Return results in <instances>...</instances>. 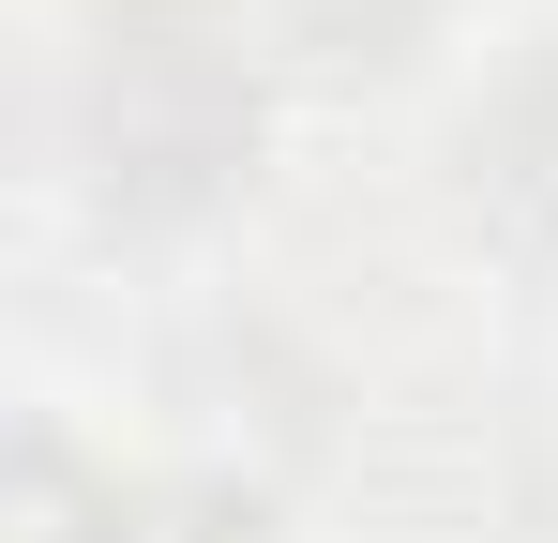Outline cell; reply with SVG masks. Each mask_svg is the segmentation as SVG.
<instances>
[{
	"label": "cell",
	"mask_w": 558,
	"mask_h": 543,
	"mask_svg": "<svg viewBox=\"0 0 558 543\" xmlns=\"http://www.w3.org/2000/svg\"><path fill=\"white\" fill-rule=\"evenodd\" d=\"M257 31H272V61L332 90H392L453 46V0H257Z\"/></svg>",
	"instance_id": "277c9868"
},
{
	"label": "cell",
	"mask_w": 558,
	"mask_h": 543,
	"mask_svg": "<svg viewBox=\"0 0 558 543\" xmlns=\"http://www.w3.org/2000/svg\"><path fill=\"white\" fill-rule=\"evenodd\" d=\"M46 152L106 242H196L272 167V31L242 0H92L46 61Z\"/></svg>",
	"instance_id": "6da1fadb"
},
{
	"label": "cell",
	"mask_w": 558,
	"mask_h": 543,
	"mask_svg": "<svg viewBox=\"0 0 558 543\" xmlns=\"http://www.w3.org/2000/svg\"><path fill=\"white\" fill-rule=\"evenodd\" d=\"M151 498L167 468H121L76 423H15V468H0V543H151Z\"/></svg>",
	"instance_id": "3957f363"
},
{
	"label": "cell",
	"mask_w": 558,
	"mask_h": 543,
	"mask_svg": "<svg viewBox=\"0 0 558 543\" xmlns=\"http://www.w3.org/2000/svg\"><path fill=\"white\" fill-rule=\"evenodd\" d=\"M151 543H287V514H272V483H257V468H167Z\"/></svg>",
	"instance_id": "5b68a950"
},
{
	"label": "cell",
	"mask_w": 558,
	"mask_h": 543,
	"mask_svg": "<svg viewBox=\"0 0 558 543\" xmlns=\"http://www.w3.org/2000/svg\"><path fill=\"white\" fill-rule=\"evenodd\" d=\"M438 196H453V227L498 272L558 287V31L498 46V61L453 90V121H438Z\"/></svg>",
	"instance_id": "7a4b0ae2"
}]
</instances>
